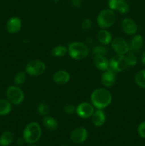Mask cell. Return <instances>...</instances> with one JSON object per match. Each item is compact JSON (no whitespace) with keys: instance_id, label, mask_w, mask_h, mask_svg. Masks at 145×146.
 <instances>
[{"instance_id":"obj_1","label":"cell","mask_w":145,"mask_h":146,"mask_svg":"<svg viewBox=\"0 0 145 146\" xmlns=\"http://www.w3.org/2000/svg\"><path fill=\"white\" fill-rule=\"evenodd\" d=\"M91 102L92 106L98 109H103L107 107L112 102L111 93L105 88H98L91 94Z\"/></svg>"},{"instance_id":"obj_2","label":"cell","mask_w":145,"mask_h":146,"mask_svg":"<svg viewBox=\"0 0 145 146\" xmlns=\"http://www.w3.org/2000/svg\"><path fill=\"white\" fill-rule=\"evenodd\" d=\"M41 136V128L36 122H31L25 127L23 132V138L25 142L34 144L39 141Z\"/></svg>"},{"instance_id":"obj_3","label":"cell","mask_w":145,"mask_h":146,"mask_svg":"<svg viewBox=\"0 0 145 146\" xmlns=\"http://www.w3.org/2000/svg\"><path fill=\"white\" fill-rule=\"evenodd\" d=\"M68 51L71 58L75 60H82L86 58L90 52L88 46L79 41L71 43Z\"/></svg>"},{"instance_id":"obj_4","label":"cell","mask_w":145,"mask_h":146,"mask_svg":"<svg viewBox=\"0 0 145 146\" xmlns=\"http://www.w3.org/2000/svg\"><path fill=\"white\" fill-rule=\"evenodd\" d=\"M98 24L102 29H108L112 27L115 21V14L113 10L104 9L98 14Z\"/></svg>"},{"instance_id":"obj_5","label":"cell","mask_w":145,"mask_h":146,"mask_svg":"<svg viewBox=\"0 0 145 146\" xmlns=\"http://www.w3.org/2000/svg\"><path fill=\"white\" fill-rule=\"evenodd\" d=\"M45 64L40 60H33L29 61L26 66V72L30 76H38L44 73Z\"/></svg>"},{"instance_id":"obj_6","label":"cell","mask_w":145,"mask_h":146,"mask_svg":"<svg viewBox=\"0 0 145 146\" xmlns=\"http://www.w3.org/2000/svg\"><path fill=\"white\" fill-rule=\"evenodd\" d=\"M7 96L9 101L13 104L18 105L21 104L24 99V92L17 86H10L7 90Z\"/></svg>"},{"instance_id":"obj_7","label":"cell","mask_w":145,"mask_h":146,"mask_svg":"<svg viewBox=\"0 0 145 146\" xmlns=\"http://www.w3.org/2000/svg\"><path fill=\"white\" fill-rule=\"evenodd\" d=\"M109 67L115 72H120L127 69L129 65L125 56L117 54L111 58L109 61Z\"/></svg>"},{"instance_id":"obj_8","label":"cell","mask_w":145,"mask_h":146,"mask_svg":"<svg viewBox=\"0 0 145 146\" xmlns=\"http://www.w3.org/2000/svg\"><path fill=\"white\" fill-rule=\"evenodd\" d=\"M112 47L117 54L125 55L129 51V45L124 38L117 37L112 41Z\"/></svg>"},{"instance_id":"obj_9","label":"cell","mask_w":145,"mask_h":146,"mask_svg":"<svg viewBox=\"0 0 145 146\" xmlns=\"http://www.w3.org/2000/svg\"><path fill=\"white\" fill-rule=\"evenodd\" d=\"M94 113V106L90 103L83 102L80 104L76 108V113L82 118H88Z\"/></svg>"},{"instance_id":"obj_10","label":"cell","mask_w":145,"mask_h":146,"mask_svg":"<svg viewBox=\"0 0 145 146\" xmlns=\"http://www.w3.org/2000/svg\"><path fill=\"white\" fill-rule=\"evenodd\" d=\"M88 136V131L85 128L78 127L71 132V140L75 143H82L86 141Z\"/></svg>"},{"instance_id":"obj_11","label":"cell","mask_w":145,"mask_h":146,"mask_svg":"<svg viewBox=\"0 0 145 146\" xmlns=\"http://www.w3.org/2000/svg\"><path fill=\"white\" fill-rule=\"evenodd\" d=\"M109 7L110 9L116 10L122 14L128 12L129 6L126 0H109Z\"/></svg>"},{"instance_id":"obj_12","label":"cell","mask_w":145,"mask_h":146,"mask_svg":"<svg viewBox=\"0 0 145 146\" xmlns=\"http://www.w3.org/2000/svg\"><path fill=\"white\" fill-rule=\"evenodd\" d=\"M116 81L115 71L111 68H107L102 73L101 76V82L105 86L110 87L114 85Z\"/></svg>"},{"instance_id":"obj_13","label":"cell","mask_w":145,"mask_h":146,"mask_svg":"<svg viewBox=\"0 0 145 146\" xmlns=\"http://www.w3.org/2000/svg\"><path fill=\"white\" fill-rule=\"evenodd\" d=\"M122 29L128 35H134L137 31V25L132 19L126 18L122 21Z\"/></svg>"},{"instance_id":"obj_14","label":"cell","mask_w":145,"mask_h":146,"mask_svg":"<svg viewBox=\"0 0 145 146\" xmlns=\"http://www.w3.org/2000/svg\"><path fill=\"white\" fill-rule=\"evenodd\" d=\"M93 63L98 69L105 71L109 67V61L102 54H95L93 56Z\"/></svg>"},{"instance_id":"obj_15","label":"cell","mask_w":145,"mask_h":146,"mask_svg":"<svg viewBox=\"0 0 145 146\" xmlns=\"http://www.w3.org/2000/svg\"><path fill=\"white\" fill-rule=\"evenodd\" d=\"M70 74L64 70H60L53 74V80L58 85H64L70 81Z\"/></svg>"},{"instance_id":"obj_16","label":"cell","mask_w":145,"mask_h":146,"mask_svg":"<svg viewBox=\"0 0 145 146\" xmlns=\"http://www.w3.org/2000/svg\"><path fill=\"white\" fill-rule=\"evenodd\" d=\"M21 28V21L18 17H12L7 24V29L9 33L15 34L20 31Z\"/></svg>"},{"instance_id":"obj_17","label":"cell","mask_w":145,"mask_h":146,"mask_svg":"<svg viewBox=\"0 0 145 146\" xmlns=\"http://www.w3.org/2000/svg\"><path fill=\"white\" fill-rule=\"evenodd\" d=\"M106 121V116L102 109H98L92 115V122L95 126H102Z\"/></svg>"},{"instance_id":"obj_18","label":"cell","mask_w":145,"mask_h":146,"mask_svg":"<svg viewBox=\"0 0 145 146\" xmlns=\"http://www.w3.org/2000/svg\"><path fill=\"white\" fill-rule=\"evenodd\" d=\"M144 44L143 38L141 35H135L132 38L129 44V50L132 52H138L142 48Z\"/></svg>"},{"instance_id":"obj_19","label":"cell","mask_w":145,"mask_h":146,"mask_svg":"<svg viewBox=\"0 0 145 146\" xmlns=\"http://www.w3.org/2000/svg\"><path fill=\"white\" fill-rule=\"evenodd\" d=\"M98 38L100 42L104 45H108L112 41V35H111L110 32L105 29L99 31L98 34Z\"/></svg>"},{"instance_id":"obj_20","label":"cell","mask_w":145,"mask_h":146,"mask_svg":"<svg viewBox=\"0 0 145 146\" xmlns=\"http://www.w3.org/2000/svg\"><path fill=\"white\" fill-rule=\"evenodd\" d=\"M43 123H44V125L45 128L49 131H55L58 128V122L52 116H45L44 118Z\"/></svg>"},{"instance_id":"obj_21","label":"cell","mask_w":145,"mask_h":146,"mask_svg":"<svg viewBox=\"0 0 145 146\" xmlns=\"http://www.w3.org/2000/svg\"><path fill=\"white\" fill-rule=\"evenodd\" d=\"M14 141V135L9 131L4 132L0 137V145L9 146Z\"/></svg>"},{"instance_id":"obj_22","label":"cell","mask_w":145,"mask_h":146,"mask_svg":"<svg viewBox=\"0 0 145 146\" xmlns=\"http://www.w3.org/2000/svg\"><path fill=\"white\" fill-rule=\"evenodd\" d=\"M11 104L6 100H0V115H7L11 112Z\"/></svg>"},{"instance_id":"obj_23","label":"cell","mask_w":145,"mask_h":146,"mask_svg":"<svg viewBox=\"0 0 145 146\" xmlns=\"http://www.w3.org/2000/svg\"><path fill=\"white\" fill-rule=\"evenodd\" d=\"M68 49L64 46H56L52 49L51 54L55 57H63L66 54Z\"/></svg>"},{"instance_id":"obj_24","label":"cell","mask_w":145,"mask_h":146,"mask_svg":"<svg viewBox=\"0 0 145 146\" xmlns=\"http://www.w3.org/2000/svg\"><path fill=\"white\" fill-rule=\"evenodd\" d=\"M135 82L139 86L145 88V69L141 70L135 76Z\"/></svg>"},{"instance_id":"obj_25","label":"cell","mask_w":145,"mask_h":146,"mask_svg":"<svg viewBox=\"0 0 145 146\" xmlns=\"http://www.w3.org/2000/svg\"><path fill=\"white\" fill-rule=\"evenodd\" d=\"M37 111L38 113L44 116H46L50 111V108L45 103L41 102L37 106Z\"/></svg>"},{"instance_id":"obj_26","label":"cell","mask_w":145,"mask_h":146,"mask_svg":"<svg viewBox=\"0 0 145 146\" xmlns=\"http://www.w3.org/2000/svg\"><path fill=\"white\" fill-rule=\"evenodd\" d=\"M126 54L127 55L125 56V58H126L129 66H134L136 65V63H137V58L134 54V52L131 51V52L127 53Z\"/></svg>"},{"instance_id":"obj_27","label":"cell","mask_w":145,"mask_h":146,"mask_svg":"<svg viewBox=\"0 0 145 146\" xmlns=\"http://www.w3.org/2000/svg\"><path fill=\"white\" fill-rule=\"evenodd\" d=\"M26 80V75L24 72H18L14 77V83L17 85H22Z\"/></svg>"},{"instance_id":"obj_28","label":"cell","mask_w":145,"mask_h":146,"mask_svg":"<svg viewBox=\"0 0 145 146\" xmlns=\"http://www.w3.org/2000/svg\"><path fill=\"white\" fill-rule=\"evenodd\" d=\"M107 49L104 46H97L93 49V53L95 54H98L103 55V54H107Z\"/></svg>"},{"instance_id":"obj_29","label":"cell","mask_w":145,"mask_h":146,"mask_svg":"<svg viewBox=\"0 0 145 146\" xmlns=\"http://www.w3.org/2000/svg\"><path fill=\"white\" fill-rule=\"evenodd\" d=\"M64 112L67 114H72L76 112V108H75L73 105L71 104H67L64 106Z\"/></svg>"},{"instance_id":"obj_30","label":"cell","mask_w":145,"mask_h":146,"mask_svg":"<svg viewBox=\"0 0 145 146\" xmlns=\"http://www.w3.org/2000/svg\"><path fill=\"white\" fill-rule=\"evenodd\" d=\"M138 133L142 138H145V121L139 124L138 127Z\"/></svg>"},{"instance_id":"obj_31","label":"cell","mask_w":145,"mask_h":146,"mask_svg":"<svg viewBox=\"0 0 145 146\" xmlns=\"http://www.w3.org/2000/svg\"><path fill=\"white\" fill-rule=\"evenodd\" d=\"M92 21L89 19H86L83 20L82 22V28L84 30H88L92 27Z\"/></svg>"},{"instance_id":"obj_32","label":"cell","mask_w":145,"mask_h":146,"mask_svg":"<svg viewBox=\"0 0 145 146\" xmlns=\"http://www.w3.org/2000/svg\"><path fill=\"white\" fill-rule=\"evenodd\" d=\"M71 2L73 7L79 8L82 4V0H71Z\"/></svg>"},{"instance_id":"obj_33","label":"cell","mask_w":145,"mask_h":146,"mask_svg":"<svg viewBox=\"0 0 145 146\" xmlns=\"http://www.w3.org/2000/svg\"><path fill=\"white\" fill-rule=\"evenodd\" d=\"M141 60H142V62L144 65L145 66V51H144L142 54V56H141Z\"/></svg>"},{"instance_id":"obj_34","label":"cell","mask_w":145,"mask_h":146,"mask_svg":"<svg viewBox=\"0 0 145 146\" xmlns=\"http://www.w3.org/2000/svg\"><path fill=\"white\" fill-rule=\"evenodd\" d=\"M24 141H24V138H22V139H21V138H18V145H21V144L23 143H24Z\"/></svg>"},{"instance_id":"obj_35","label":"cell","mask_w":145,"mask_h":146,"mask_svg":"<svg viewBox=\"0 0 145 146\" xmlns=\"http://www.w3.org/2000/svg\"><path fill=\"white\" fill-rule=\"evenodd\" d=\"M28 146H38V145H34V144H31V145H28Z\"/></svg>"},{"instance_id":"obj_36","label":"cell","mask_w":145,"mask_h":146,"mask_svg":"<svg viewBox=\"0 0 145 146\" xmlns=\"http://www.w3.org/2000/svg\"><path fill=\"white\" fill-rule=\"evenodd\" d=\"M63 146H67V145H63Z\"/></svg>"}]
</instances>
